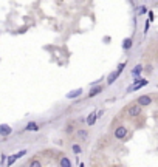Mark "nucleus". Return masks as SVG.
<instances>
[{"label":"nucleus","mask_w":158,"mask_h":167,"mask_svg":"<svg viewBox=\"0 0 158 167\" xmlns=\"http://www.w3.org/2000/svg\"><path fill=\"white\" fill-rule=\"evenodd\" d=\"M59 167H72V161L67 156H61L59 158Z\"/></svg>","instance_id":"1a4fd4ad"},{"label":"nucleus","mask_w":158,"mask_h":167,"mask_svg":"<svg viewBox=\"0 0 158 167\" xmlns=\"http://www.w3.org/2000/svg\"><path fill=\"white\" fill-rule=\"evenodd\" d=\"M99 114H98V111L96 110H93L92 113H90L88 116H87V119H85V122H87V125H90V127H92L95 122H96V118H98Z\"/></svg>","instance_id":"39448f33"},{"label":"nucleus","mask_w":158,"mask_h":167,"mask_svg":"<svg viewBox=\"0 0 158 167\" xmlns=\"http://www.w3.org/2000/svg\"><path fill=\"white\" fill-rule=\"evenodd\" d=\"M72 150H73L75 153H81V152H82V149H81L79 144H73V146H72Z\"/></svg>","instance_id":"dca6fc26"},{"label":"nucleus","mask_w":158,"mask_h":167,"mask_svg":"<svg viewBox=\"0 0 158 167\" xmlns=\"http://www.w3.org/2000/svg\"><path fill=\"white\" fill-rule=\"evenodd\" d=\"M119 74H121V73H118L116 70H115V71H112V73H108V76H107V79H105V81H107V84H108V85H112V84H113V82L118 79V76H119Z\"/></svg>","instance_id":"0eeeda50"},{"label":"nucleus","mask_w":158,"mask_h":167,"mask_svg":"<svg viewBox=\"0 0 158 167\" xmlns=\"http://www.w3.org/2000/svg\"><path fill=\"white\" fill-rule=\"evenodd\" d=\"M24 130H25V132H37V130H39V125H37L36 122H28Z\"/></svg>","instance_id":"9b49d317"},{"label":"nucleus","mask_w":158,"mask_h":167,"mask_svg":"<svg viewBox=\"0 0 158 167\" xmlns=\"http://www.w3.org/2000/svg\"><path fill=\"white\" fill-rule=\"evenodd\" d=\"M137 102L138 105H141V107H147V105H150L152 104V98L149 96V94H143V96H140V98H137Z\"/></svg>","instance_id":"7ed1b4c3"},{"label":"nucleus","mask_w":158,"mask_h":167,"mask_svg":"<svg viewBox=\"0 0 158 167\" xmlns=\"http://www.w3.org/2000/svg\"><path fill=\"white\" fill-rule=\"evenodd\" d=\"M130 46H132V40H130V39H126V40L123 42V48H124V50H129Z\"/></svg>","instance_id":"2eb2a0df"},{"label":"nucleus","mask_w":158,"mask_h":167,"mask_svg":"<svg viewBox=\"0 0 158 167\" xmlns=\"http://www.w3.org/2000/svg\"><path fill=\"white\" fill-rule=\"evenodd\" d=\"M76 136H78L81 141H85V139L88 138V132H87V130H84V129H81V130H78V132H76Z\"/></svg>","instance_id":"f8f14e48"},{"label":"nucleus","mask_w":158,"mask_h":167,"mask_svg":"<svg viewBox=\"0 0 158 167\" xmlns=\"http://www.w3.org/2000/svg\"><path fill=\"white\" fill-rule=\"evenodd\" d=\"M126 65H127L126 62H121V64H118V67H116V71H118V73H121V71L126 68Z\"/></svg>","instance_id":"f3484780"},{"label":"nucleus","mask_w":158,"mask_h":167,"mask_svg":"<svg viewBox=\"0 0 158 167\" xmlns=\"http://www.w3.org/2000/svg\"><path fill=\"white\" fill-rule=\"evenodd\" d=\"M127 127L126 125H118L116 129H115V132H113V136L116 138V139H124L126 136H127Z\"/></svg>","instance_id":"f03ea898"},{"label":"nucleus","mask_w":158,"mask_h":167,"mask_svg":"<svg viewBox=\"0 0 158 167\" xmlns=\"http://www.w3.org/2000/svg\"><path fill=\"white\" fill-rule=\"evenodd\" d=\"M81 94H82V88H78V90H75V91L67 93V99H73V98H76V96H81Z\"/></svg>","instance_id":"9d476101"},{"label":"nucleus","mask_w":158,"mask_h":167,"mask_svg":"<svg viewBox=\"0 0 158 167\" xmlns=\"http://www.w3.org/2000/svg\"><path fill=\"white\" fill-rule=\"evenodd\" d=\"M30 167H42V162H40L37 158H34V159L30 162Z\"/></svg>","instance_id":"4468645a"},{"label":"nucleus","mask_w":158,"mask_h":167,"mask_svg":"<svg viewBox=\"0 0 158 167\" xmlns=\"http://www.w3.org/2000/svg\"><path fill=\"white\" fill-rule=\"evenodd\" d=\"M147 9H146V6H140V11H138V14H144Z\"/></svg>","instance_id":"a211bd4d"},{"label":"nucleus","mask_w":158,"mask_h":167,"mask_svg":"<svg viewBox=\"0 0 158 167\" xmlns=\"http://www.w3.org/2000/svg\"><path fill=\"white\" fill-rule=\"evenodd\" d=\"M144 85H147V81H146V79H143V81H140V82H133V85L127 88V93H132V91H135V90H140V88H143Z\"/></svg>","instance_id":"20e7f679"},{"label":"nucleus","mask_w":158,"mask_h":167,"mask_svg":"<svg viewBox=\"0 0 158 167\" xmlns=\"http://www.w3.org/2000/svg\"><path fill=\"white\" fill-rule=\"evenodd\" d=\"M11 133H13V129L9 125H6V124L0 125V135H2V136H9Z\"/></svg>","instance_id":"6e6552de"},{"label":"nucleus","mask_w":158,"mask_h":167,"mask_svg":"<svg viewBox=\"0 0 158 167\" xmlns=\"http://www.w3.org/2000/svg\"><path fill=\"white\" fill-rule=\"evenodd\" d=\"M17 159H19V158H17V155H11V156L8 158V161H6V165H13Z\"/></svg>","instance_id":"ddd939ff"},{"label":"nucleus","mask_w":158,"mask_h":167,"mask_svg":"<svg viewBox=\"0 0 158 167\" xmlns=\"http://www.w3.org/2000/svg\"><path fill=\"white\" fill-rule=\"evenodd\" d=\"M101 91H102V85H93L92 88H90V91H88L87 96H88V98H95L96 94H99Z\"/></svg>","instance_id":"423d86ee"},{"label":"nucleus","mask_w":158,"mask_h":167,"mask_svg":"<svg viewBox=\"0 0 158 167\" xmlns=\"http://www.w3.org/2000/svg\"><path fill=\"white\" fill-rule=\"evenodd\" d=\"M126 113H127V116H130V118H138V116L143 113V107L138 105L137 102H132V104L126 108Z\"/></svg>","instance_id":"f257e3e1"}]
</instances>
